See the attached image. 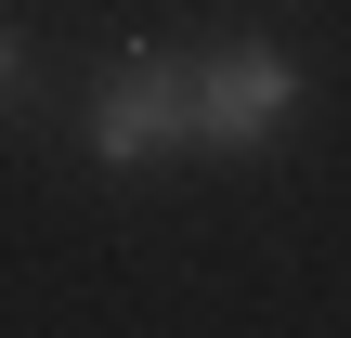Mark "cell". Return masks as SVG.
<instances>
[{"mask_svg": "<svg viewBox=\"0 0 351 338\" xmlns=\"http://www.w3.org/2000/svg\"><path fill=\"white\" fill-rule=\"evenodd\" d=\"M300 104H313V78H300V52L287 39H261V26H234V39H195V156H274L287 130H300Z\"/></svg>", "mask_w": 351, "mask_h": 338, "instance_id": "6da1fadb", "label": "cell"}, {"mask_svg": "<svg viewBox=\"0 0 351 338\" xmlns=\"http://www.w3.org/2000/svg\"><path fill=\"white\" fill-rule=\"evenodd\" d=\"M78 143L104 169H156V156H195V39H143L91 78L78 104Z\"/></svg>", "mask_w": 351, "mask_h": 338, "instance_id": "7a4b0ae2", "label": "cell"}, {"mask_svg": "<svg viewBox=\"0 0 351 338\" xmlns=\"http://www.w3.org/2000/svg\"><path fill=\"white\" fill-rule=\"evenodd\" d=\"M26 104H39V39L0 13V117H26Z\"/></svg>", "mask_w": 351, "mask_h": 338, "instance_id": "3957f363", "label": "cell"}]
</instances>
